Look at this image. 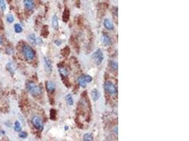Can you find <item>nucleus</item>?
I'll return each instance as SVG.
<instances>
[{
	"label": "nucleus",
	"instance_id": "nucleus-11",
	"mask_svg": "<svg viewBox=\"0 0 189 141\" xmlns=\"http://www.w3.org/2000/svg\"><path fill=\"white\" fill-rule=\"evenodd\" d=\"M46 86L47 91L50 93H54V91L55 90V83L51 81H47L46 83Z\"/></svg>",
	"mask_w": 189,
	"mask_h": 141
},
{
	"label": "nucleus",
	"instance_id": "nucleus-6",
	"mask_svg": "<svg viewBox=\"0 0 189 141\" xmlns=\"http://www.w3.org/2000/svg\"><path fill=\"white\" fill-rule=\"evenodd\" d=\"M101 43H103V45L105 46H110L112 44V41H111V38L109 37V35H107L106 33H103L101 35Z\"/></svg>",
	"mask_w": 189,
	"mask_h": 141
},
{
	"label": "nucleus",
	"instance_id": "nucleus-15",
	"mask_svg": "<svg viewBox=\"0 0 189 141\" xmlns=\"http://www.w3.org/2000/svg\"><path fill=\"white\" fill-rule=\"evenodd\" d=\"M78 83H79V86L80 87H81V88H86V81H85V79H84V75H81V76H80L78 78Z\"/></svg>",
	"mask_w": 189,
	"mask_h": 141
},
{
	"label": "nucleus",
	"instance_id": "nucleus-26",
	"mask_svg": "<svg viewBox=\"0 0 189 141\" xmlns=\"http://www.w3.org/2000/svg\"><path fill=\"white\" fill-rule=\"evenodd\" d=\"M7 22L11 23L14 20V17L12 14H8L7 16Z\"/></svg>",
	"mask_w": 189,
	"mask_h": 141
},
{
	"label": "nucleus",
	"instance_id": "nucleus-7",
	"mask_svg": "<svg viewBox=\"0 0 189 141\" xmlns=\"http://www.w3.org/2000/svg\"><path fill=\"white\" fill-rule=\"evenodd\" d=\"M44 64H45V68H46V72L48 73H51L53 70V65H52L51 59L48 57H44Z\"/></svg>",
	"mask_w": 189,
	"mask_h": 141
},
{
	"label": "nucleus",
	"instance_id": "nucleus-28",
	"mask_svg": "<svg viewBox=\"0 0 189 141\" xmlns=\"http://www.w3.org/2000/svg\"><path fill=\"white\" fill-rule=\"evenodd\" d=\"M84 79H85L86 83H90L93 80L92 77L89 76V75H84Z\"/></svg>",
	"mask_w": 189,
	"mask_h": 141
},
{
	"label": "nucleus",
	"instance_id": "nucleus-20",
	"mask_svg": "<svg viewBox=\"0 0 189 141\" xmlns=\"http://www.w3.org/2000/svg\"><path fill=\"white\" fill-rule=\"evenodd\" d=\"M83 140L84 141H91L93 140V136L90 133H86L84 134L83 136Z\"/></svg>",
	"mask_w": 189,
	"mask_h": 141
},
{
	"label": "nucleus",
	"instance_id": "nucleus-33",
	"mask_svg": "<svg viewBox=\"0 0 189 141\" xmlns=\"http://www.w3.org/2000/svg\"><path fill=\"white\" fill-rule=\"evenodd\" d=\"M67 129H68V126H65V130H67Z\"/></svg>",
	"mask_w": 189,
	"mask_h": 141
},
{
	"label": "nucleus",
	"instance_id": "nucleus-19",
	"mask_svg": "<svg viewBox=\"0 0 189 141\" xmlns=\"http://www.w3.org/2000/svg\"><path fill=\"white\" fill-rule=\"evenodd\" d=\"M110 66H111V68L114 70H118V62L116 61H110Z\"/></svg>",
	"mask_w": 189,
	"mask_h": 141
},
{
	"label": "nucleus",
	"instance_id": "nucleus-25",
	"mask_svg": "<svg viewBox=\"0 0 189 141\" xmlns=\"http://www.w3.org/2000/svg\"><path fill=\"white\" fill-rule=\"evenodd\" d=\"M56 115H57V112H56L55 109H52L51 110V118L52 120H55L56 118Z\"/></svg>",
	"mask_w": 189,
	"mask_h": 141
},
{
	"label": "nucleus",
	"instance_id": "nucleus-3",
	"mask_svg": "<svg viewBox=\"0 0 189 141\" xmlns=\"http://www.w3.org/2000/svg\"><path fill=\"white\" fill-rule=\"evenodd\" d=\"M22 53H23L24 57L27 60H33V59L35 58V52L30 46L27 45H24L22 47Z\"/></svg>",
	"mask_w": 189,
	"mask_h": 141
},
{
	"label": "nucleus",
	"instance_id": "nucleus-18",
	"mask_svg": "<svg viewBox=\"0 0 189 141\" xmlns=\"http://www.w3.org/2000/svg\"><path fill=\"white\" fill-rule=\"evenodd\" d=\"M49 34V32H48V27L47 25H44L43 27V29H42V33H41V35H43V37L45 38H47V36Z\"/></svg>",
	"mask_w": 189,
	"mask_h": 141
},
{
	"label": "nucleus",
	"instance_id": "nucleus-22",
	"mask_svg": "<svg viewBox=\"0 0 189 141\" xmlns=\"http://www.w3.org/2000/svg\"><path fill=\"white\" fill-rule=\"evenodd\" d=\"M14 130L16 132H19V131H21V126L19 121H15V123H14Z\"/></svg>",
	"mask_w": 189,
	"mask_h": 141
},
{
	"label": "nucleus",
	"instance_id": "nucleus-21",
	"mask_svg": "<svg viewBox=\"0 0 189 141\" xmlns=\"http://www.w3.org/2000/svg\"><path fill=\"white\" fill-rule=\"evenodd\" d=\"M61 53H62V54L64 57L68 56L69 54L70 53V50L69 47H65L64 49H62V50Z\"/></svg>",
	"mask_w": 189,
	"mask_h": 141
},
{
	"label": "nucleus",
	"instance_id": "nucleus-24",
	"mask_svg": "<svg viewBox=\"0 0 189 141\" xmlns=\"http://www.w3.org/2000/svg\"><path fill=\"white\" fill-rule=\"evenodd\" d=\"M0 9L3 11H4L6 10V9H7V5H6V3H5V1L4 0H0Z\"/></svg>",
	"mask_w": 189,
	"mask_h": 141
},
{
	"label": "nucleus",
	"instance_id": "nucleus-2",
	"mask_svg": "<svg viewBox=\"0 0 189 141\" xmlns=\"http://www.w3.org/2000/svg\"><path fill=\"white\" fill-rule=\"evenodd\" d=\"M103 88L107 93L111 96H116L118 95V90L114 83L111 81H106L103 84Z\"/></svg>",
	"mask_w": 189,
	"mask_h": 141
},
{
	"label": "nucleus",
	"instance_id": "nucleus-12",
	"mask_svg": "<svg viewBox=\"0 0 189 141\" xmlns=\"http://www.w3.org/2000/svg\"><path fill=\"white\" fill-rule=\"evenodd\" d=\"M103 25H104V27L109 30H114V25L113 24V23L111 22V20L108 19V18H106L104 19V21H103Z\"/></svg>",
	"mask_w": 189,
	"mask_h": 141
},
{
	"label": "nucleus",
	"instance_id": "nucleus-8",
	"mask_svg": "<svg viewBox=\"0 0 189 141\" xmlns=\"http://www.w3.org/2000/svg\"><path fill=\"white\" fill-rule=\"evenodd\" d=\"M28 38H29V40H30L33 44H35V45H41L43 43L41 38H38V37H37V36L35 35H34V34H31V35H29Z\"/></svg>",
	"mask_w": 189,
	"mask_h": 141
},
{
	"label": "nucleus",
	"instance_id": "nucleus-16",
	"mask_svg": "<svg viewBox=\"0 0 189 141\" xmlns=\"http://www.w3.org/2000/svg\"><path fill=\"white\" fill-rule=\"evenodd\" d=\"M65 100L68 105L72 106L74 104L73 97H72V95L71 94H68L65 96Z\"/></svg>",
	"mask_w": 189,
	"mask_h": 141
},
{
	"label": "nucleus",
	"instance_id": "nucleus-4",
	"mask_svg": "<svg viewBox=\"0 0 189 141\" xmlns=\"http://www.w3.org/2000/svg\"><path fill=\"white\" fill-rule=\"evenodd\" d=\"M31 121H32V123H33V125L34 126L35 129H38V130H43V122L42 118H40V116H37V115H34L32 117Z\"/></svg>",
	"mask_w": 189,
	"mask_h": 141
},
{
	"label": "nucleus",
	"instance_id": "nucleus-17",
	"mask_svg": "<svg viewBox=\"0 0 189 141\" xmlns=\"http://www.w3.org/2000/svg\"><path fill=\"white\" fill-rule=\"evenodd\" d=\"M70 19V11H69L68 9H65L64 11L63 12V15H62V20L64 22L67 23V21Z\"/></svg>",
	"mask_w": 189,
	"mask_h": 141
},
{
	"label": "nucleus",
	"instance_id": "nucleus-5",
	"mask_svg": "<svg viewBox=\"0 0 189 141\" xmlns=\"http://www.w3.org/2000/svg\"><path fill=\"white\" fill-rule=\"evenodd\" d=\"M92 57L94 59V62L96 65H100L102 61H103L104 57H103V54L101 50H97L93 53Z\"/></svg>",
	"mask_w": 189,
	"mask_h": 141
},
{
	"label": "nucleus",
	"instance_id": "nucleus-29",
	"mask_svg": "<svg viewBox=\"0 0 189 141\" xmlns=\"http://www.w3.org/2000/svg\"><path fill=\"white\" fill-rule=\"evenodd\" d=\"M28 136V133L26 132H21L19 133V137L21 138H26Z\"/></svg>",
	"mask_w": 189,
	"mask_h": 141
},
{
	"label": "nucleus",
	"instance_id": "nucleus-31",
	"mask_svg": "<svg viewBox=\"0 0 189 141\" xmlns=\"http://www.w3.org/2000/svg\"><path fill=\"white\" fill-rule=\"evenodd\" d=\"M118 127H117V126H116V128L114 129V132H115V133H116L117 135H118Z\"/></svg>",
	"mask_w": 189,
	"mask_h": 141
},
{
	"label": "nucleus",
	"instance_id": "nucleus-9",
	"mask_svg": "<svg viewBox=\"0 0 189 141\" xmlns=\"http://www.w3.org/2000/svg\"><path fill=\"white\" fill-rule=\"evenodd\" d=\"M23 4L26 9L33 10L35 7V1L34 0H23Z\"/></svg>",
	"mask_w": 189,
	"mask_h": 141
},
{
	"label": "nucleus",
	"instance_id": "nucleus-14",
	"mask_svg": "<svg viewBox=\"0 0 189 141\" xmlns=\"http://www.w3.org/2000/svg\"><path fill=\"white\" fill-rule=\"evenodd\" d=\"M91 96H92V99L94 102H96L100 98L101 93L100 92L97 90V89H93V90L91 91Z\"/></svg>",
	"mask_w": 189,
	"mask_h": 141
},
{
	"label": "nucleus",
	"instance_id": "nucleus-23",
	"mask_svg": "<svg viewBox=\"0 0 189 141\" xmlns=\"http://www.w3.org/2000/svg\"><path fill=\"white\" fill-rule=\"evenodd\" d=\"M14 30H15V32L17 33H21L22 31H23V28L19 24H15L14 25Z\"/></svg>",
	"mask_w": 189,
	"mask_h": 141
},
{
	"label": "nucleus",
	"instance_id": "nucleus-1",
	"mask_svg": "<svg viewBox=\"0 0 189 141\" xmlns=\"http://www.w3.org/2000/svg\"><path fill=\"white\" fill-rule=\"evenodd\" d=\"M26 87H27V90H28V92L34 97L40 96L41 94L43 93V90H42L41 87L38 86L37 84H35L33 82L27 83Z\"/></svg>",
	"mask_w": 189,
	"mask_h": 141
},
{
	"label": "nucleus",
	"instance_id": "nucleus-32",
	"mask_svg": "<svg viewBox=\"0 0 189 141\" xmlns=\"http://www.w3.org/2000/svg\"><path fill=\"white\" fill-rule=\"evenodd\" d=\"M3 44V40H2V37L0 36V45H2Z\"/></svg>",
	"mask_w": 189,
	"mask_h": 141
},
{
	"label": "nucleus",
	"instance_id": "nucleus-13",
	"mask_svg": "<svg viewBox=\"0 0 189 141\" xmlns=\"http://www.w3.org/2000/svg\"><path fill=\"white\" fill-rule=\"evenodd\" d=\"M52 26L54 30H58L59 29V23H58V18L56 15H54L52 18Z\"/></svg>",
	"mask_w": 189,
	"mask_h": 141
},
{
	"label": "nucleus",
	"instance_id": "nucleus-27",
	"mask_svg": "<svg viewBox=\"0 0 189 141\" xmlns=\"http://www.w3.org/2000/svg\"><path fill=\"white\" fill-rule=\"evenodd\" d=\"M7 69L9 70V71L11 73H14V66L11 63H9L7 64Z\"/></svg>",
	"mask_w": 189,
	"mask_h": 141
},
{
	"label": "nucleus",
	"instance_id": "nucleus-30",
	"mask_svg": "<svg viewBox=\"0 0 189 141\" xmlns=\"http://www.w3.org/2000/svg\"><path fill=\"white\" fill-rule=\"evenodd\" d=\"M55 44L57 46H60L62 45V41L60 40H57L55 41Z\"/></svg>",
	"mask_w": 189,
	"mask_h": 141
},
{
	"label": "nucleus",
	"instance_id": "nucleus-10",
	"mask_svg": "<svg viewBox=\"0 0 189 141\" xmlns=\"http://www.w3.org/2000/svg\"><path fill=\"white\" fill-rule=\"evenodd\" d=\"M58 71H59V73H60V76L62 77V78H67L69 75V72L67 69L65 68V67H64V66H58Z\"/></svg>",
	"mask_w": 189,
	"mask_h": 141
}]
</instances>
